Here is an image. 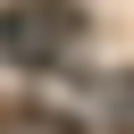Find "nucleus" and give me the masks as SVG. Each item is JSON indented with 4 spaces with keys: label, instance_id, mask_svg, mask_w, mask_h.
<instances>
[{
    "label": "nucleus",
    "instance_id": "1",
    "mask_svg": "<svg viewBox=\"0 0 134 134\" xmlns=\"http://www.w3.org/2000/svg\"><path fill=\"white\" fill-rule=\"evenodd\" d=\"M75 34H84V17H75L67 0H8V8H0V59H8V67L50 75Z\"/></svg>",
    "mask_w": 134,
    "mask_h": 134
},
{
    "label": "nucleus",
    "instance_id": "2",
    "mask_svg": "<svg viewBox=\"0 0 134 134\" xmlns=\"http://www.w3.org/2000/svg\"><path fill=\"white\" fill-rule=\"evenodd\" d=\"M109 117H117V126H134V75H117V84H109Z\"/></svg>",
    "mask_w": 134,
    "mask_h": 134
},
{
    "label": "nucleus",
    "instance_id": "3",
    "mask_svg": "<svg viewBox=\"0 0 134 134\" xmlns=\"http://www.w3.org/2000/svg\"><path fill=\"white\" fill-rule=\"evenodd\" d=\"M17 134H75L67 117H17Z\"/></svg>",
    "mask_w": 134,
    "mask_h": 134
}]
</instances>
